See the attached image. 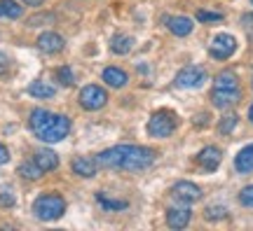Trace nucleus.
Instances as JSON below:
<instances>
[{
	"instance_id": "nucleus-1",
	"label": "nucleus",
	"mask_w": 253,
	"mask_h": 231,
	"mask_svg": "<svg viewBox=\"0 0 253 231\" xmlns=\"http://www.w3.org/2000/svg\"><path fill=\"white\" fill-rule=\"evenodd\" d=\"M155 157H157L155 150L143 147V145H115V147L101 152L96 157V164H99V168L136 173V170L150 168L155 164Z\"/></svg>"
},
{
	"instance_id": "nucleus-2",
	"label": "nucleus",
	"mask_w": 253,
	"mask_h": 231,
	"mask_svg": "<svg viewBox=\"0 0 253 231\" xmlns=\"http://www.w3.org/2000/svg\"><path fill=\"white\" fill-rule=\"evenodd\" d=\"M28 126L38 140L42 142H61L66 135L71 133V119L66 115L45 110V107H36L31 112Z\"/></svg>"
},
{
	"instance_id": "nucleus-3",
	"label": "nucleus",
	"mask_w": 253,
	"mask_h": 231,
	"mask_svg": "<svg viewBox=\"0 0 253 231\" xmlns=\"http://www.w3.org/2000/svg\"><path fill=\"white\" fill-rule=\"evenodd\" d=\"M63 213H66V201L56 192H45L33 201V215L42 222H54V220L63 217Z\"/></svg>"
},
{
	"instance_id": "nucleus-4",
	"label": "nucleus",
	"mask_w": 253,
	"mask_h": 231,
	"mask_svg": "<svg viewBox=\"0 0 253 231\" xmlns=\"http://www.w3.org/2000/svg\"><path fill=\"white\" fill-rule=\"evenodd\" d=\"M176 126H178V119L171 110H157L148 119V133L153 138H169L176 131Z\"/></svg>"
},
{
	"instance_id": "nucleus-5",
	"label": "nucleus",
	"mask_w": 253,
	"mask_h": 231,
	"mask_svg": "<svg viewBox=\"0 0 253 231\" xmlns=\"http://www.w3.org/2000/svg\"><path fill=\"white\" fill-rule=\"evenodd\" d=\"M204 82H207V72H204L202 66H185L183 70H178L173 84H176L178 89H197Z\"/></svg>"
},
{
	"instance_id": "nucleus-6",
	"label": "nucleus",
	"mask_w": 253,
	"mask_h": 231,
	"mask_svg": "<svg viewBox=\"0 0 253 231\" xmlns=\"http://www.w3.org/2000/svg\"><path fill=\"white\" fill-rule=\"evenodd\" d=\"M78 100H80V105L84 110H101V107L108 103V94L101 89V87H96V84H87V87L80 89Z\"/></svg>"
},
{
	"instance_id": "nucleus-7",
	"label": "nucleus",
	"mask_w": 253,
	"mask_h": 231,
	"mask_svg": "<svg viewBox=\"0 0 253 231\" xmlns=\"http://www.w3.org/2000/svg\"><path fill=\"white\" fill-rule=\"evenodd\" d=\"M235 52H237V40L232 35H227V33H218L211 40V45H209V54L213 59H218V61H227Z\"/></svg>"
},
{
	"instance_id": "nucleus-8",
	"label": "nucleus",
	"mask_w": 253,
	"mask_h": 231,
	"mask_svg": "<svg viewBox=\"0 0 253 231\" xmlns=\"http://www.w3.org/2000/svg\"><path fill=\"white\" fill-rule=\"evenodd\" d=\"M171 196L176 198V201H181V203L190 205V203H195V201H199V198H202V189H199L195 182L181 180V182H176V185L171 187Z\"/></svg>"
},
{
	"instance_id": "nucleus-9",
	"label": "nucleus",
	"mask_w": 253,
	"mask_h": 231,
	"mask_svg": "<svg viewBox=\"0 0 253 231\" xmlns=\"http://www.w3.org/2000/svg\"><path fill=\"white\" fill-rule=\"evenodd\" d=\"M239 98H242V89H213L211 91V103L220 110H227V107H232L239 103Z\"/></svg>"
},
{
	"instance_id": "nucleus-10",
	"label": "nucleus",
	"mask_w": 253,
	"mask_h": 231,
	"mask_svg": "<svg viewBox=\"0 0 253 231\" xmlns=\"http://www.w3.org/2000/svg\"><path fill=\"white\" fill-rule=\"evenodd\" d=\"M63 47H66V40L54 31H47V33L38 37V49L45 54H59L63 52Z\"/></svg>"
},
{
	"instance_id": "nucleus-11",
	"label": "nucleus",
	"mask_w": 253,
	"mask_h": 231,
	"mask_svg": "<svg viewBox=\"0 0 253 231\" xmlns=\"http://www.w3.org/2000/svg\"><path fill=\"white\" fill-rule=\"evenodd\" d=\"M220 159H223V154H220V150L213 147V145L204 147V150L197 154V164L204 170H216L218 166H220Z\"/></svg>"
},
{
	"instance_id": "nucleus-12",
	"label": "nucleus",
	"mask_w": 253,
	"mask_h": 231,
	"mask_svg": "<svg viewBox=\"0 0 253 231\" xmlns=\"http://www.w3.org/2000/svg\"><path fill=\"white\" fill-rule=\"evenodd\" d=\"M164 24H167V28L171 31L173 35H178V37L190 35L192 28H195V24H192L190 17H164Z\"/></svg>"
},
{
	"instance_id": "nucleus-13",
	"label": "nucleus",
	"mask_w": 253,
	"mask_h": 231,
	"mask_svg": "<svg viewBox=\"0 0 253 231\" xmlns=\"http://www.w3.org/2000/svg\"><path fill=\"white\" fill-rule=\"evenodd\" d=\"M192 220V213H190V208H169L167 210V224L171 227V229H185Z\"/></svg>"
},
{
	"instance_id": "nucleus-14",
	"label": "nucleus",
	"mask_w": 253,
	"mask_h": 231,
	"mask_svg": "<svg viewBox=\"0 0 253 231\" xmlns=\"http://www.w3.org/2000/svg\"><path fill=\"white\" fill-rule=\"evenodd\" d=\"M73 170H75V175H82V178H94L99 170V164L89 157H78V159H73Z\"/></svg>"
},
{
	"instance_id": "nucleus-15",
	"label": "nucleus",
	"mask_w": 253,
	"mask_h": 231,
	"mask_svg": "<svg viewBox=\"0 0 253 231\" xmlns=\"http://www.w3.org/2000/svg\"><path fill=\"white\" fill-rule=\"evenodd\" d=\"M33 161L40 166L42 173H49V170H54L56 166H59V157H56V152H52V150H38L36 154H33Z\"/></svg>"
},
{
	"instance_id": "nucleus-16",
	"label": "nucleus",
	"mask_w": 253,
	"mask_h": 231,
	"mask_svg": "<svg viewBox=\"0 0 253 231\" xmlns=\"http://www.w3.org/2000/svg\"><path fill=\"white\" fill-rule=\"evenodd\" d=\"M126 72L122 70V68H115V66H110V68H106L103 70V82L108 84V87H113V89H120V87H125L126 84Z\"/></svg>"
},
{
	"instance_id": "nucleus-17",
	"label": "nucleus",
	"mask_w": 253,
	"mask_h": 231,
	"mask_svg": "<svg viewBox=\"0 0 253 231\" xmlns=\"http://www.w3.org/2000/svg\"><path fill=\"white\" fill-rule=\"evenodd\" d=\"M235 168L239 173H251L253 170V145H246L244 150H239L235 157Z\"/></svg>"
},
{
	"instance_id": "nucleus-18",
	"label": "nucleus",
	"mask_w": 253,
	"mask_h": 231,
	"mask_svg": "<svg viewBox=\"0 0 253 231\" xmlns=\"http://www.w3.org/2000/svg\"><path fill=\"white\" fill-rule=\"evenodd\" d=\"M213 89H239V77L232 70H220L216 75Z\"/></svg>"
},
{
	"instance_id": "nucleus-19",
	"label": "nucleus",
	"mask_w": 253,
	"mask_h": 231,
	"mask_svg": "<svg viewBox=\"0 0 253 231\" xmlns=\"http://www.w3.org/2000/svg\"><path fill=\"white\" fill-rule=\"evenodd\" d=\"M131 47H134V37H129V35H113V40H110V49H113V54H120V56L129 54L131 52Z\"/></svg>"
},
{
	"instance_id": "nucleus-20",
	"label": "nucleus",
	"mask_w": 253,
	"mask_h": 231,
	"mask_svg": "<svg viewBox=\"0 0 253 231\" xmlns=\"http://www.w3.org/2000/svg\"><path fill=\"white\" fill-rule=\"evenodd\" d=\"M24 14V7L14 0H0V19H19Z\"/></svg>"
},
{
	"instance_id": "nucleus-21",
	"label": "nucleus",
	"mask_w": 253,
	"mask_h": 231,
	"mask_svg": "<svg viewBox=\"0 0 253 231\" xmlns=\"http://www.w3.org/2000/svg\"><path fill=\"white\" fill-rule=\"evenodd\" d=\"M28 94H31L33 98H52L56 94V89L54 87H49L47 82L36 80L33 84H28Z\"/></svg>"
},
{
	"instance_id": "nucleus-22",
	"label": "nucleus",
	"mask_w": 253,
	"mask_h": 231,
	"mask_svg": "<svg viewBox=\"0 0 253 231\" xmlns=\"http://www.w3.org/2000/svg\"><path fill=\"white\" fill-rule=\"evenodd\" d=\"M19 175L26 180H38V178H42V170H40V166H38L36 161L31 159V161H24V164L19 166Z\"/></svg>"
},
{
	"instance_id": "nucleus-23",
	"label": "nucleus",
	"mask_w": 253,
	"mask_h": 231,
	"mask_svg": "<svg viewBox=\"0 0 253 231\" xmlns=\"http://www.w3.org/2000/svg\"><path fill=\"white\" fill-rule=\"evenodd\" d=\"M96 201H99L101 208H106V210H125L126 205H129L126 201H115V198H106V196L101 194V192L96 194Z\"/></svg>"
},
{
	"instance_id": "nucleus-24",
	"label": "nucleus",
	"mask_w": 253,
	"mask_h": 231,
	"mask_svg": "<svg viewBox=\"0 0 253 231\" xmlns=\"http://www.w3.org/2000/svg\"><path fill=\"white\" fill-rule=\"evenodd\" d=\"M204 217H207L209 222L225 220V217H227V208H223V205H209L207 210H204Z\"/></svg>"
},
{
	"instance_id": "nucleus-25",
	"label": "nucleus",
	"mask_w": 253,
	"mask_h": 231,
	"mask_svg": "<svg viewBox=\"0 0 253 231\" xmlns=\"http://www.w3.org/2000/svg\"><path fill=\"white\" fill-rule=\"evenodd\" d=\"M237 119H239L237 115H225L220 122H218V133H223V135L232 133V131H235V126H237Z\"/></svg>"
},
{
	"instance_id": "nucleus-26",
	"label": "nucleus",
	"mask_w": 253,
	"mask_h": 231,
	"mask_svg": "<svg viewBox=\"0 0 253 231\" xmlns=\"http://www.w3.org/2000/svg\"><path fill=\"white\" fill-rule=\"evenodd\" d=\"M56 80L61 82L63 87H73V84H75V75H73V70L68 66H61V68L56 70Z\"/></svg>"
},
{
	"instance_id": "nucleus-27",
	"label": "nucleus",
	"mask_w": 253,
	"mask_h": 231,
	"mask_svg": "<svg viewBox=\"0 0 253 231\" xmlns=\"http://www.w3.org/2000/svg\"><path fill=\"white\" fill-rule=\"evenodd\" d=\"M239 203L244 205V208H253V185L244 187V189L239 192Z\"/></svg>"
},
{
	"instance_id": "nucleus-28",
	"label": "nucleus",
	"mask_w": 253,
	"mask_h": 231,
	"mask_svg": "<svg viewBox=\"0 0 253 231\" xmlns=\"http://www.w3.org/2000/svg\"><path fill=\"white\" fill-rule=\"evenodd\" d=\"M197 19L199 21H204V24H207V21H223V14H220V12H207V9H199Z\"/></svg>"
},
{
	"instance_id": "nucleus-29",
	"label": "nucleus",
	"mask_w": 253,
	"mask_h": 231,
	"mask_svg": "<svg viewBox=\"0 0 253 231\" xmlns=\"http://www.w3.org/2000/svg\"><path fill=\"white\" fill-rule=\"evenodd\" d=\"M14 203H17V201H14V196L9 194V192H0V205H2V208H12Z\"/></svg>"
},
{
	"instance_id": "nucleus-30",
	"label": "nucleus",
	"mask_w": 253,
	"mask_h": 231,
	"mask_svg": "<svg viewBox=\"0 0 253 231\" xmlns=\"http://www.w3.org/2000/svg\"><path fill=\"white\" fill-rule=\"evenodd\" d=\"M7 161H9V150L0 142V166H2V164H7Z\"/></svg>"
},
{
	"instance_id": "nucleus-31",
	"label": "nucleus",
	"mask_w": 253,
	"mask_h": 231,
	"mask_svg": "<svg viewBox=\"0 0 253 231\" xmlns=\"http://www.w3.org/2000/svg\"><path fill=\"white\" fill-rule=\"evenodd\" d=\"M9 68V61H7V56L5 54H0V75H5Z\"/></svg>"
},
{
	"instance_id": "nucleus-32",
	"label": "nucleus",
	"mask_w": 253,
	"mask_h": 231,
	"mask_svg": "<svg viewBox=\"0 0 253 231\" xmlns=\"http://www.w3.org/2000/svg\"><path fill=\"white\" fill-rule=\"evenodd\" d=\"M207 119H209L207 112H202V115H197V119H195V126H207Z\"/></svg>"
},
{
	"instance_id": "nucleus-33",
	"label": "nucleus",
	"mask_w": 253,
	"mask_h": 231,
	"mask_svg": "<svg viewBox=\"0 0 253 231\" xmlns=\"http://www.w3.org/2000/svg\"><path fill=\"white\" fill-rule=\"evenodd\" d=\"M24 2H26L28 7H40V5H42L45 0H24Z\"/></svg>"
},
{
	"instance_id": "nucleus-34",
	"label": "nucleus",
	"mask_w": 253,
	"mask_h": 231,
	"mask_svg": "<svg viewBox=\"0 0 253 231\" xmlns=\"http://www.w3.org/2000/svg\"><path fill=\"white\" fill-rule=\"evenodd\" d=\"M249 119H251V124H253V105L249 107Z\"/></svg>"
},
{
	"instance_id": "nucleus-35",
	"label": "nucleus",
	"mask_w": 253,
	"mask_h": 231,
	"mask_svg": "<svg viewBox=\"0 0 253 231\" xmlns=\"http://www.w3.org/2000/svg\"><path fill=\"white\" fill-rule=\"evenodd\" d=\"M251 5H253V0H251Z\"/></svg>"
}]
</instances>
